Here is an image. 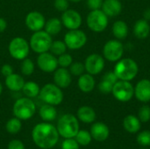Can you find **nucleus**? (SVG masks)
I'll use <instances>...</instances> for the list:
<instances>
[{"label": "nucleus", "instance_id": "6", "mask_svg": "<svg viewBox=\"0 0 150 149\" xmlns=\"http://www.w3.org/2000/svg\"><path fill=\"white\" fill-rule=\"evenodd\" d=\"M39 97L45 104H48L54 106L61 105L64 98L62 89L54 83L45 84L40 89Z\"/></svg>", "mask_w": 150, "mask_h": 149}, {"label": "nucleus", "instance_id": "7", "mask_svg": "<svg viewBox=\"0 0 150 149\" xmlns=\"http://www.w3.org/2000/svg\"><path fill=\"white\" fill-rule=\"evenodd\" d=\"M29 42L23 37H14L8 45V52L10 55L18 61H22L28 57L30 53Z\"/></svg>", "mask_w": 150, "mask_h": 149}, {"label": "nucleus", "instance_id": "5", "mask_svg": "<svg viewBox=\"0 0 150 149\" xmlns=\"http://www.w3.org/2000/svg\"><path fill=\"white\" fill-rule=\"evenodd\" d=\"M52 42V36L45 30H40L37 32H33L30 38L29 45L31 50H33L34 53L42 54L49 51Z\"/></svg>", "mask_w": 150, "mask_h": 149}, {"label": "nucleus", "instance_id": "44", "mask_svg": "<svg viewBox=\"0 0 150 149\" xmlns=\"http://www.w3.org/2000/svg\"><path fill=\"white\" fill-rule=\"evenodd\" d=\"M7 28V21L0 17V32H4L5 29Z\"/></svg>", "mask_w": 150, "mask_h": 149}, {"label": "nucleus", "instance_id": "46", "mask_svg": "<svg viewBox=\"0 0 150 149\" xmlns=\"http://www.w3.org/2000/svg\"><path fill=\"white\" fill-rule=\"evenodd\" d=\"M69 2H72V3H79V2H81L82 0H69Z\"/></svg>", "mask_w": 150, "mask_h": 149}, {"label": "nucleus", "instance_id": "35", "mask_svg": "<svg viewBox=\"0 0 150 149\" xmlns=\"http://www.w3.org/2000/svg\"><path fill=\"white\" fill-rule=\"evenodd\" d=\"M137 142L139 145L142 147H149L150 146V131L145 130L141 132L137 136Z\"/></svg>", "mask_w": 150, "mask_h": 149}, {"label": "nucleus", "instance_id": "39", "mask_svg": "<svg viewBox=\"0 0 150 149\" xmlns=\"http://www.w3.org/2000/svg\"><path fill=\"white\" fill-rule=\"evenodd\" d=\"M54 8L59 11H65L69 7V0H54Z\"/></svg>", "mask_w": 150, "mask_h": 149}, {"label": "nucleus", "instance_id": "42", "mask_svg": "<svg viewBox=\"0 0 150 149\" xmlns=\"http://www.w3.org/2000/svg\"><path fill=\"white\" fill-rule=\"evenodd\" d=\"M103 79H104V80H106V81H108V82H110V83H112V84H114V83L119 80L118 77H117V76L115 75V73H114L113 71H108V72H106V73L104 75Z\"/></svg>", "mask_w": 150, "mask_h": 149}, {"label": "nucleus", "instance_id": "2", "mask_svg": "<svg viewBox=\"0 0 150 149\" xmlns=\"http://www.w3.org/2000/svg\"><path fill=\"white\" fill-rule=\"evenodd\" d=\"M113 72L119 80L131 82L137 76L139 66L137 62L131 58H121L115 64Z\"/></svg>", "mask_w": 150, "mask_h": 149}, {"label": "nucleus", "instance_id": "37", "mask_svg": "<svg viewBox=\"0 0 150 149\" xmlns=\"http://www.w3.org/2000/svg\"><path fill=\"white\" fill-rule=\"evenodd\" d=\"M113 85L112 83L106 81V80H104L102 79L101 82L98 83V90L103 93V94H109V93H112V88H113Z\"/></svg>", "mask_w": 150, "mask_h": 149}, {"label": "nucleus", "instance_id": "13", "mask_svg": "<svg viewBox=\"0 0 150 149\" xmlns=\"http://www.w3.org/2000/svg\"><path fill=\"white\" fill-rule=\"evenodd\" d=\"M105 58L98 54H91L84 61L85 71L92 76L100 74L105 68Z\"/></svg>", "mask_w": 150, "mask_h": 149}, {"label": "nucleus", "instance_id": "17", "mask_svg": "<svg viewBox=\"0 0 150 149\" xmlns=\"http://www.w3.org/2000/svg\"><path fill=\"white\" fill-rule=\"evenodd\" d=\"M134 96L142 103L150 101V80L142 79L134 87Z\"/></svg>", "mask_w": 150, "mask_h": 149}, {"label": "nucleus", "instance_id": "15", "mask_svg": "<svg viewBox=\"0 0 150 149\" xmlns=\"http://www.w3.org/2000/svg\"><path fill=\"white\" fill-rule=\"evenodd\" d=\"M46 19L44 15L37 11H30L25 18V24L26 27L32 32H37L44 28Z\"/></svg>", "mask_w": 150, "mask_h": 149}, {"label": "nucleus", "instance_id": "19", "mask_svg": "<svg viewBox=\"0 0 150 149\" xmlns=\"http://www.w3.org/2000/svg\"><path fill=\"white\" fill-rule=\"evenodd\" d=\"M101 10L108 18H113L121 12L122 4L120 0H104Z\"/></svg>", "mask_w": 150, "mask_h": 149}, {"label": "nucleus", "instance_id": "32", "mask_svg": "<svg viewBox=\"0 0 150 149\" xmlns=\"http://www.w3.org/2000/svg\"><path fill=\"white\" fill-rule=\"evenodd\" d=\"M75 139L80 146L85 147V146H88L91 142L92 137L90 132L86 130H79Z\"/></svg>", "mask_w": 150, "mask_h": 149}, {"label": "nucleus", "instance_id": "12", "mask_svg": "<svg viewBox=\"0 0 150 149\" xmlns=\"http://www.w3.org/2000/svg\"><path fill=\"white\" fill-rule=\"evenodd\" d=\"M36 63L39 68L45 73H54L55 69L59 67L57 57L51 54L49 51L39 54Z\"/></svg>", "mask_w": 150, "mask_h": 149}, {"label": "nucleus", "instance_id": "24", "mask_svg": "<svg viewBox=\"0 0 150 149\" xmlns=\"http://www.w3.org/2000/svg\"><path fill=\"white\" fill-rule=\"evenodd\" d=\"M123 126L127 133H136L141 129V121L138 117L134 115H127L123 119Z\"/></svg>", "mask_w": 150, "mask_h": 149}, {"label": "nucleus", "instance_id": "40", "mask_svg": "<svg viewBox=\"0 0 150 149\" xmlns=\"http://www.w3.org/2000/svg\"><path fill=\"white\" fill-rule=\"evenodd\" d=\"M103 2H104V0H86L87 6L91 11L101 9Z\"/></svg>", "mask_w": 150, "mask_h": 149}, {"label": "nucleus", "instance_id": "31", "mask_svg": "<svg viewBox=\"0 0 150 149\" xmlns=\"http://www.w3.org/2000/svg\"><path fill=\"white\" fill-rule=\"evenodd\" d=\"M35 69V63L33 62V61L30 58H25L24 60H22L21 64H20V70L21 73L24 76H31L33 74Z\"/></svg>", "mask_w": 150, "mask_h": 149}, {"label": "nucleus", "instance_id": "4", "mask_svg": "<svg viewBox=\"0 0 150 149\" xmlns=\"http://www.w3.org/2000/svg\"><path fill=\"white\" fill-rule=\"evenodd\" d=\"M36 112L35 103L32 98L20 97L17 99L12 107V113L14 117L20 120H27L33 117Z\"/></svg>", "mask_w": 150, "mask_h": 149}, {"label": "nucleus", "instance_id": "10", "mask_svg": "<svg viewBox=\"0 0 150 149\" xmlns=\"http://www.w3.org/2000/svg\"><path fill=\"white\" fill-rule=\"evenodd\" d=\"M124 54V46L119 40H108L103 47V57L111 61L117 62Z\"/></svg>", "mask_w": 150, "mask_h": 149}, {"label": "nucleus", "instance_id": "25", "mask_svg": "<svg viewBox=\"0 0 150 149\" xmlns=\"http://www.w3.org/2000/svg\"><path fill=\"white\" fill-rule=\"evenodd\" d=\"M112 31L113 36L117 40H125L128 35V25L123 20H117L113 23Z\"/></svg>", "mask_w": 150, "mask_h": 149}, {"label": "nucleus", "instance_id": "27", "mask_svg": "<svg viewBox=\"0 0 150 149\" xmlns=\"http://www.w3.org/2000/svg\"><path fill=\"white\" fill-rule=\"evenodd\" d=\"M62 23L61 18H51L47 20H46L45 25H44V30L49 33L51 36L58 34L62 29Z\"/></svg>", "mask_w": 150, "mask_h": 149}, {"label": "nucleus", "instance_id": "16", "mask_svg": "<svg viewBox=\"0 0 150 149\" xmlns=\"http://www.w3.org/2000/svg\"><path fill=\"white\" fill-rule=\"evenodd\" d=\"M54 83L61 89L68 88L72 83V75L66 68H57L54 72Z\"/></svg>", "mask_w": 150, "mask_h": 149}, {"label": "nucleus", "instance_id": "30", "mask_svg": "<svg viewBox=\"0 0 150 149\" xmlns=\"http://www.w3.org/2000/svg\"><path fill=\"white\" fill-rule=\"evenodd\" d=\"M68 47L63 40H53L49 52L55 56H59L64 53H66Z\"/></svg>", "mask_w": 150, "mask_h": 149}, {"label": "nucleus", "instance_id": "43", "mask_svg": "<svg viewBox=\"0 0 150 149\" xmlns=\"http://www.w3.org/2000/svg\"><path fill=\"white\" fill-rule=\"evenodd\" d=\"M1 73H2V75H3L4 77H6V76H10V75H11L12 73H14V72H13V68H12V66L10 65V64H4V65L1 67Z\"/></svg>", "mask_w": 150, "mask_h": 149}, {"label": "nucleus", "instance_id": "38", "mask_svg": "<svg viewBox=\"0 0 150 149\" xmlns=\"http://www.w3.org/2000/svg\"><path fill=\"white\" fill-rule=\"evenodd\" d=\"M79 147L80 145L74 138L65 139L62 143V149H79Z\"/></svg>", "mask_w": 150, "mask_h": 149}, {"label": "nucleus", "instance_id": "8", "mask_svg": "<svg viewBox=\"0 0 150 149\" xmlns=\"http://www.w3.org/2000/svg\"><path fill=\"white\" fill-rule=\"evenodd\" d=\"M86 24L92 32H104L108 25V17L101 9L91 11L87 15Z\"/></svg>", "mask_w": 150, "mask_h": 149}, {"label": "nucleus", "instance_id": "45", "mask_svg": "<svg viewBox=\"0 0 150 149\" xmlns=\"http://www.w3.org/2000/svg\"><path fill=\"white\" fill-rule=\"evenodd\" d=\"M143 18L148 20V21L150 20V8L144 11V12H143Z\"/></svg>", "mask_w": 150, "mask_h": 149}, {"label": "nucleus", "instance_id": "18", "mask_svg": "<svg viewBox=\"0 0 150 149\" xmlns=\"http://www.w3.org/2000/svg\"><path fill=\"white\" fill-rule=\"evenodd\" d=\"M91 134L92 139L97 141H105L110 135L109 127L103 122H96L91 127Z\"/></svg>", "mask_w": 150, "mask_h": 149}, {"label": "nucleus", "instance_id": "1", "mask_svg": "<svg viewBox=\"0 0 150 149\" xmlns=\"http://www.w3.org/2000/svg\"><path fill=\"white\" fill-rule=\"evenodd\" d=\"M59 136L57 128L49 122L39 123L32 131L33 143L41 149L53 148L58 143Z\"/></svg>", "mask_w": 150, "mask_h": 149}, {"label": "nucleus", "instance_id": "26", "mask_svg": "<svg viewBox=\"0 0 150 149\" xmlns=\"http://www.w3.org/2000/svg\"><path fill=\"white\" fill-rule=\"evenodd\" d=\"M39 115L45 122L54 121L57 117V111L54 105L45 104L39 110Z\"/></svg>", "mask_w": 150, "mask_h": 149}, {"label": "nucleus", "instance_id": "34", "mask_svg": "<svg viewBox=\"0 0 150 149\" xmlns=\"http://www.w3.org/2000/svg\"><path fill=\"white\" fill-rule=\"evenodd\" d=\"M57 61H58L59 67L68 68L73 62V58H72L71 54L64 53V54L57 56Z\"/></svg>", "mask_w": 150, "mask_h": 149}, {"label": "nucleus", "instance_id": "41", "mask_svg": "<svg viewBox=\"0 0 150 149\" xmlns=\"http://www.w3.org/2000/svg\"><path fill=\"white\" fill-rule=\"evenodd\" d=\"M8 149H25V148L21 141L12 140L8 144Z\"/></svg>", "mask_w": 150, "mask_h": 149}, {"label": "nucleus", "instance_id": "20", "mask_svg": "<svg viewBox=\"0 0 150 149\" xmlns=\"http://www.w3.org/2000/svg\"><path fill=\"white\" fill-rule=\"evenodd\" d=\"M25 80L23 76H21L19 74L12 73L11 75L5 77L4 84L5 86L13 92H18L22 90V88L25 84Z\"/></svg>", "mask_w": 150, "mask_h": 149}, {"label": "nucleus", "instance_id": "22", "mask_svg": "<svg viewBox=\"0 0 150 149\" xmlns=\"http://www.w3.org/2000/svg\"><path fill=\"white\" fill-rule=\"evenodd\" d=\"M133 31L134 36L140 40L148 38L150 34V25L149 21L144 18L137 20L134 25Z\"/></svg>", "mask_w": 150, "mask_h": 149}, {"label": "nucleus", "instance_id": "11", "mask_svg": "<svg viewBox=\"0 0 150 149\" xmlns=\"http://www.w3.org/2000/svg\"><path fill=\"white\" fill-rule=\"evenodd\" d=\"M63 41L69 49L78 50L87 43V35L80 29L69 30L64 35Z\"/></svg>", "mask_w": 150, "mask_h": 149}, {"label": "nucleus", "instance_id": "9", "mask_svg": "<svg viewBox=\"0 0 150 149\" xmlns=\"http://www.w3.org/2000/svg\"><path fill=\"white\" fill-rule=\"evenodd\" d=\"M112 94L120 102H128L134 96V87L129 81L118 80L112 88Z\"/></svg>", "mask_w": 150, "mask_h": 149}, {"label": "nucleus", "instance_id": "3", "mask_svg": "<svg viewBox=\"0 0 150 149\" xmlns=\"http://www.w3.org/2000/svg\"><path fill=\"white\" fill-rule=\"evenodd\" d=\"M56 128L59 135L64 139L75 138L79 131L78 119L73 114L66 113L58 119Z\"/></svg>", "mask_w": 150, "mask_h": 149}, {"label": "nucleus", "instance_id": "47", "mask_svg": "<svg viewBox=\"0 0 150 149\" xmlns=\"http://www.w3.org/2000/svg\"><path fill=\"white\" fill-rule=\"evenodd\" d=\"M2 92H3V85H2V83H0V95L2 94Z\"/></svg>", "mask_w": 150, "mask_h": 149}, {"label": "nucleus", "instance_id": "23", "mask_svg": "<svg viewBox=\"0 0 150 149\" xmlns=\"http://www.w3.org/2000/svg\"><path fill=\"white\" fill-rule=\"evenodd\" d=\"M77 119L82 121L83 123L85 124H91L93 123L96 120L97 115L96 112L94 111V109L91 106H87V105H83L81 106L78 110H77Z\"/></svg>", "mask_w": 150, "mask_h": 149}, {"label": "nucleus", "instance_id": "28", "mask_svg": "<svg viewBox=\"0 0 150 149\" xmlns=\"http://www.w3.org/2000/svg\"><path fill=\"white\" fill-rule=\"evenodd\" d=\"M40 91V88L39 84L33 81H28L25 82L23 88H22V92L23 94L29 98H35L39 96Z\"/></svg>", "mask_w": 150, "mask_h": 149}, {"label": "nucleus", "instance_id": "29", "mask_svg": "<svg viewBox=\"0 0 150 149\" xmlns=\"http://www.w3.org/2000/svg\"><path fill=\"white\" fill-rule=\"evenodd\" d=\"M22 128V123L21 120L16 117L10 119L6 124H5V129L6 131L11 134H17L20 132Z\"/></svg>", "mask_w": 150, "mask_h": 149}, {"label": "nucleus", "instance_id": "33", "mask_svg": "<svg viewBox=\"0 0 150 149\" xmlns=\"http://www.w3.org/2000/svg\"><path fill=\"white\" fill-rule=\"evenodd\" d=\"M69 70L72 76H80L85 72V68H84V63L80 62V61H75L72 62L71 65L69 67Z\"/></svg>", "mask_w": 150, "mask_h": 149}, {"label": "nucleus", "instance_id": "21", "mask_svg": "<svg viewBox=\"0 0 150 149\" xmlns=\"http://www.w3.org/2000/svg\"><path fill=\"white\" fill-rule=\"evenodd\" d=\"M96 85V81L92 75L89 73H83L80 76H78L77 86L79 90L83 93L91 92Z\"/></svg>", "mask_w": 150, "mask_h": 149}, {"label": "nucleus", "instance_id": "36", "mask_svg": "<svg viewBox=\"0 0 150 149\" xmlns=\"http://www.w3.org/2000/svg\"><path fill=\"white\" fill-rule=\"evenodd\" d=\"M138 118L141 122L147 123L150 120V107L149 105H143L140 108L138 112Z\"/></svg>", "mask_w": 150, "mask_h": 149}, {"label": "nucleus", "instance_id": "14", "mask_svg": "<svg viewBox=\"0 0 150 149\" xmlns=\"http://www.w3.org/2000/svg\"><path fill=\"white\" fill-rule=\"evenodd\" d=\"M61 20L62 25L69 30L79 29L83 23V18L81 14L73 9H68L62 12Z\"/></svg>", "mask_w": 150, "mask_h": 149}]
</instances>
